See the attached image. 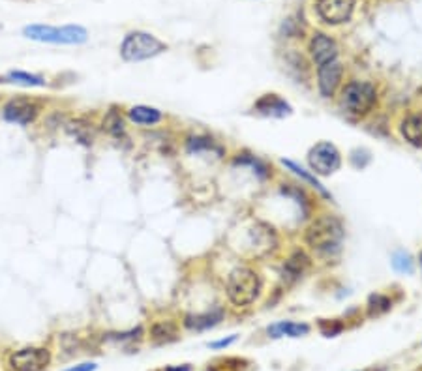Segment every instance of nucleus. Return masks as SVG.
I'll list each match as a JSON object with an SVG mask.
<instances>
[{
  "label": "nucleus",
  "mask_w": 422,
  "mask_h": 371,
  "mask_svg": "<svg viewBox=\"0 0 422 371\" xmlns=\"http://www.w3.org/2000/svg\"><path fill=\"white\" fill-rule=\"evenodd\" d=\"M342 324L336 321H321V332H323L327 338H334L336 334H340L342 332Z\"/></svg>",
  "instance_id": "nucleus-27"
},
{
  "label": "nucleus",
  "mask_w": 422,
  "mask_h": 371,
  "mask_svg": "<svg viewBox=\"0 0 422 371\" xmlns=\"http://www.w3.org/2000/svg\"><path fill=\"white\" fill-rule=\"evenodd\" d=\"M276 246V236L272 229H269L267 225H256L250 231V247L253 249L256 255L269 254L270 249Z\"/></svg>",
  "instance_id": "nucleus-13"
},
{
  "label": "nucleus",
  "mask_w": 422,
  "mask_h": 371,
  "mask_svg": "<svg viewBox=\"0 0 422 371\" xmlns=\"http://www.w3.org/2000/svg\"><path fill=\"white\" fill-rule=\"evenodd\" d=\"M235 341H237V334L229 336V338H226V340L212 341V343H210V347H212V349H221V347H229L231 343H235Z\"/></svg>",
  "instance_id": "nucleus-28"
},
{
  "label": "nucleus",
  "mask_w": 422,
  "mask_h": 371,
  "mask_svg": "<svg viewBox=\"0 0 422 371\" xmlns=\"http://www.w3.org/2000/svg\"><path fill=\"white\" fill-rule=\"evenodd\" d=\"M261 291V279L250 268H235L227 278V297L235 306H250Z\"/></svg>",
  "instance_id": "nucleus-4"
},
{
  "label": "nucleus",
  "mask_w": 422,
  "mask_h": 371,
  "mask_svg": "<svg viewBox=\"0 0 422 371\" xmlns=\"http://www.w3.org/2000/svg\"><path fill=\"white\" fill-rule=\"evenodd\" d=\"M23 36L40 44L81 45L88 40V32L79 25H29L23 28Z\"/></svg>",
  "instance_id": "nucleus-1"
},
{
  "label": "nucleus",
  "mask_w": 422,
  "mask_h": 371,
  "mask_svg": "<svg viewBox=\"0 0 422 371\" xmlns=\"http://www.w3.org/2000/svg\"><path fill=\"white\" fill-rule=\"evenodd\" d=\"M343 238L342 223L336 217L323 216L312 223V227L306 233L308 246H312L315 252L321 254H332L340 249Z\"/></svg>",
  "instance_id": "nucleus-2"
},
{
  "label": "nucleus",
  "mask_w": 422,
  "mask_h": 371,
  "mask_svg": "<svg viewBox=\"0 0 422 371\" xmlns=\"http://www.w3.org/2000/svg\"><path fill=\"white\" fill-rule=\"evenodd\" d=\"M167 51V45L158 38L143 31L128 32L120 44V56L126 62H141L154 58Z\"/></svg>",
  "instance_id": "nucleus-3"
},
{
  "label": "nucleus",
  "mask_w": 422,
  "mask_h": 371,
  "mask_svg": "<svg viewBox=\"0 0 422 371\" xmlns=\"http://www.w3.org/2000/svg\"><path fill=\"white\" fill-rule=\"evenodd\" d=\"M377 99V92L372 83L366 81H353L345 85L342 90V98H340V106L347 115L353 117H362L366 113L372 111V107L375 106Z\"/></svg>",
  "instance_id": "nucleus-5"
},
{
  "label": "nucleus",
  "mask_w": 422,
  "mask_h": 371,
  "mask_svg": "<svg viewBox=\"0 0 422 371\" xmlns=\"http://www.w3.org/2000/svg\"><path fill=\"white\" fill-rule=\"evenodd\" d=\"M357 0H315V12L329 25L347 23L355 12Z\"/></svg>",
  "instance_id": "nucleus-9"
},
{
  "label": "nucleus",
  "mask_w": 422,
  "mask_h": 371,
  "mask_svg": "<svg viewBox=\"0 0 422 371\" xmlns=\"http://www.w3.org/2000/svg\"><path fill=\"white\" fill-rule=\"evenodd\" d=\"M256 111L265 115V117L283 118L291 115V106L286 99H281L278 94H265L263 98L257 99Z\"/></svg>",
  "instance_id": "nucleus-12"
},
{
  "label": "nucleus",
  "mask_w": 422,
  "mask_h": 371,
  "mask_svg": "<svg viewBox=\"0 0 422 371\" xmlns=\"http://www.w3.org/2000/svg\"><path fill=\"white\" fill-rule=\"evenodd\" d=\"M391 300L385 297V295H372L370 300H368V313L370 315H381V313H386L391 309Z\"/></svg>",
  "instance_id": "nucleus-24"
},
{
  "label": "nucleus",
  "mask_w": 422,
  "mask_h": 371,
  "mask_svg": "<svg viewBox=\"0 0 422 371\" xmlns=\"http://www.w3.org/2000/svg\"><path fill=\"white\" fill-rule=\"evenodd\" d=\"M207 371H216V370H207Z\"/></svg>",
  "instance_id": "nucleus-32"
},
{
  "label": "nucleus",
  "mask_w": 422,
  "mask_h": 371,
  "mask_svg": "<svg viewBox=\"0 0 422 371\" xmlns=\"http://www.w3.org/2000/svg\"><path fill=\"white\" fill-rule=\"evenodd\" d=\"M281 163H283V165H286V167H288V169H291V171H293V173L297 174V176H300V179H304L308 182V184L313 186V188H315V190H318V192L321 193V195H325V197H331V193L325 190L323 184H321V182H319V180L315 179V176H313V174L308 173L306 169H302V167H300V165H297V163H295V161H291V160H281Z\"/></svg>",
  "instance_id": "nucleus-20"
},
{
  "label": "nucleus",
  "mask_w": 422,
  "mask_h": 371,
  "mask_svg": "<svg viewBox=\"0 0 422 371\" xmlns=\"http://www.w3.org/2000/svg\"><path fill=\"white\" fill-rule=\"evenodd\" d=\"M164 371H192L190 365H171V368H166Z\"/></svg>",
  "instance_id": "nucleus-30"
},
{
  "label": "nucleus",
  "mask_w": 422,
  "mask_h": 371,
  "mask_svg": "<svg viewBox=\"0 0 422 371\" xmlns=\"http://www.w3.org/2000/svg\"><path fill=\"white\" fill-rule=\"evenodd\" d=\"M96 368H98V365L94 364V362H85V364L74 365V368H70V370H64V371H96Z\"/></svg>",
  "instance_id": "nucleus-29"
},
{
  "label": "nucleus",
  "mask_w": 422,
  "mask_h": 371,
  "mask_svg": "<svg viewBox=\"0 0 422 371\" xmlns=\"http://www.w3.org/2000/svg\"><path fill=\"white\" fill-rule=\"evenodd\" d=\"M308 163L312 167L313 173L318 174H332L336 173L340 165H342V158L338 149L329 141L318 142L310 154H308Z\"/></svg>",
  "instance_id": "nucleus-7"
},
{
  "label": "nucleus",
  "mask_w": 422,
  "mask_h": 371,
  "mask_svg": "<svg viewBox=\"0 0 422 371\" xmlns=\"http://www.w3.org/2000/svg\"><path fill=\"white\" fill-rule=\"evenodd\" d=\"M421 266H422V254H421Z\"/></svg>",
  "instance_id": "nucleus-31"
},
{
  "label": "nucleus",
  "mask_w": 422,
  "mask_h": 371,
  "mask_svg": "<svg viewBox=\"0 0 422 371\" xmlns=\"http://www.w3.org/2000/svg\"><path fill=\"white\" fill-rule=\"evenodd\" d=\"M128 117L132 122L141 124V126H154V124H158L164 118V115L158 109H154V107L135 106L128 111Z\"/></svg>",
  "instance_id": "nucleus-19"
},
{
  "label": "nucleus",
  "mask_w": 422,
  "mask_h": 371,
  "mask_svg": "<svg viewBox=\"0 0 422 371\" xmlns=\"http://www.w3.org/2000/svg\"><path fill=\"white\" fill-rule=\"evenodd\" d=\"M104 130L113 137L124 135V120H123V117L115 111V109H111V111L105 115Z\"/></svg>",
  "instance_id": "nucleus-22"
},
{
  "label": "nucleus",
  "mask_w": 422,
  "mask_h": 371,
  "mask_svg": "<svg viewBox=\"0 0 422 371\" xmlns=\"http://www.w3.org/2000/svg\"><path fill=\"white\" fill-rule=\"evenodd\" d=\"M221 319H224V311H221L220 308H216V309H210V311H205V313L186 315L184 317V327L188 328V330L203 332V330H208V328L216 327Z\"/></svg>",
  "instance_id": "nucleus-14"
},
{
  "label": "nucleus",
  "mask_w": 422,
  "mask_h": 371,
  "mask_svg": "<svg viewBox=\"0 0 422 371\" xmlns=\"http://www.w3.org/2000/svg\"><path fill=\"white\" fill-rule=\"evenodd\" d=\"M68 131L72 133V135L77 139L79 142H83V145H92V141H94V133H92V128L88 126V124L81 122V120H75V122L68 124Z\"/></svg>",
  "instance_id": "nucleus-21"
},
{
  "label": "nucleus",
  "mask_w": 422,
  "mask_h": 371,
  "mask_svg": "<svg viewBox=\"0 0 422 371\" xmlns=\"http://www.w3.org/2000/svg\"><path fill=\"white\" fill-rule=\"evenodd\" d=\"M186 147H188V152H192V154H201L205 150L212 149L214 142H212V139H207V137H192V139H188Z\"/></svg>",
  "instance_id": "nucleus-26"
},
{
  "label": "nucleus",
  "mask_w": 422,
  "mask_h": 371,
  "mask_svg": "<svg viewBox=\"0 0 422 371\" xmlns=\"http://www.w3.org/2000/svg\"><path fill=\"white\" fill-rule=\"evenodd\" d=\"M2 83H12V85H19V87H45L47 83L43 79L42 75L36 74H29V72H21V69H13V72H8L4 77H2Z\"/></svg>",
  "instance_id": "nucleus-16"
},
{
  "label": "nucleus",
  "mask_w": 422,
  "mask_h": 371,
  "mask_svg": "<svg viewBox=\"0 0 422 371\" xmlns=\"http://www.w3.org/2000/svg\"><path fill=\"white\" fill-rule=\"evenodd\" d=\"M343 75V66L338 60L329 62L325 66L318 68V85L319 92L323 94L325 98H331L332 94L336 92L338 85L342 81Z\"/></svg>",
  "instance_id": "nucleus-11"
},
{
  "label": "nucleus",
  "mask_w": 422,
  "mask_h": 371,
  "mask_svg": "<svg viewBox=\"0 0 422 371\" xmlns=\"http://www.w3.org/2000/svg\"><path fill=\"white\" fill-rule=\"evenodd\" d=\"M40 115V106L38 101L31 98H12L8 101L4 109H2V117L10 124H17V126H29Z\"/></svg>",
  "instance_id": "nucleus-8"
},
{
  "label": "nucleus",
  "mask_w": 422,
  "mask_h": 371,
  "mask_svg": "<svg viewBox=\"0 0 422 371\" xmlns=\"http://www.w3.org/2000/svg\"><path fill=\"white\" fill-rule=\"evenodd\" d=\"M310 259L302 252H297L288 259L286 266H283V278L288 281H295V279L302 278V274L306 272Z\"/></svg>",
  "instance_id": "nucleus-18"
},
{
  "label": "nucleus",
  "mask_w": 422,
  "mask_h": 371,
  "mask_svg": "<svg viewBox=\"0 0 422 371\" xmlns=\"http://www.w3.org/2000/svg\"><path fill=\"white\" fill-rule=\"evenodd\" d=\"M402 135L405 137V141L411 142L413 147L422 149V117L421 115H411V117L404 118L402 122Z\"/></svg>",
  "instance_id": "nucleus-17"
},
{
  "label": "nucleus",
  "mask_w": 422,
  "mask_h": 371,
  "mask_svg": "<svg viewBox=\"0 0 422 371\" xmlns=\"http://www.w3.org/2000/svg\"><path fill=\"white\" fill-rule=\"evenodd\" d=\"M153 338L159 343H164V341H173L177 340V327L173 324V322H158L156 327L153 328Z\"/></svg>",
  "instance_id": "nucleus-23"
},
{
  "label": "nucleus",
  "mask_w": 422,
  "mask_h": 371,
  "mask_svg": "<svg viewBox=\"0 0 422 371\" xmlns=\"http://www.w3.org/2000/svg\"><path fill=\"white\" fill-rule=\"evenodd\" d=\"M310 332V327L304 322H291V321H281L276 322L272 327H269V336L270 338H302Z\"/></svg>",
  "instance_id": "nucleus-15"
},
{
  "label": "nucleus",
  "mask_w": 422,
  "mask_h": 371,
  "mask_svg": "<svg viewBox=\"0 0 422 371\" xmlns=\"http://www.w3.org/2000/svg\"><path fill=\"white\" fill-rule=\"evenodd\" d=\"M392 268L400 274H411L413 272V261L411 255L405 252H396L392 255Z\"/></svg>",
  "instance_id": "nucleus-25"
},
{
  "label": "nucleus",
  "mask_w": 422,
  "mask_h": 371,
  "mask_svg": "<svg viewBox=\"0 0 422 371\" xmlns=\"http://www.w3.org/2000/svg\"><path fill=\"white\" fill-rule=\"evenodd\" d=\"M310 55H312L313 62L319 66H325L329 62H334L338 58V44L334 42V38H331L325 32H315L310 40Z\"/></svg>",
  "instance_id": "nucleus-10"
},
{
  "label": "nucleus",
  "mask_w": 422,
  "mask_h": 371,
  "mask_svg": "<svg viewBox=\"0 0 422 371\" xmlns=\"http://www.w3.org/2000/svg\"><path fill=\"white\" fill-rule=\"evenodd\" d=\"M51 362L49 349L45 347H25L8 356L12 371H43Z\"/></svg>",
  "instance_id": "nucleus-6"
}]
</instances>
